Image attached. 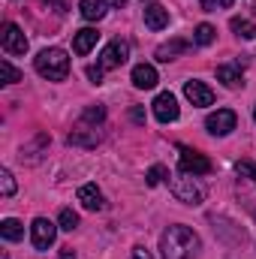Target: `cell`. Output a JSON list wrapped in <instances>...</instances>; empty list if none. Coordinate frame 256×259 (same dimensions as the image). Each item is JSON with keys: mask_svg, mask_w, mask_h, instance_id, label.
I'll use <instances>...</instances> for the list:
<instances>
[{"mask_svg": "<svg viewBox=\"0 0 256 259\" xmlns=\"http://www.w3.org/2000/svg\"><path fill=\"white\" fill-rule=\"evenodd\" d=\"M36 72L42 75V78H49V81H64L66 75H69V55H66L64 49H42L39 55H36Z\"/></svg>", "mask_w": 256, "mask_h": 259, "instance_id": "2", "label": "cell"}, {"mask_svg": "<svg viewBox=\"0 0 256 259\" xmlns=\"http://www.w3.org/2000/svg\"><path fill=\"white\" fill-rule=\"evenodd\" d=\"M12 193H15V178H12L9 169H0V196L9 199Z\"/></svg>", "mask_w": 256, "mask_h": 259, "instance_id": "25", "label": "cell"}, {"mask_svg": "<svg viewBox=\"0 0 256 259\" xmlns=\"http://www.w3.org/2000/svg\"><path fill=\"white\" fill-rule=\"evenodd\" d=\"M133 259H154V256H151V250H145L142 244H136L133 247Z\"/></svg>", "mask_w": 256, "mask_h": 259, "instance_id": "30", "label": "cell"}, {"mask_svg": "<svg viewBox=\"0 0 256 259\" xmlns=\"http://www.w3.org/2000/svg\"><path fill=\"white\" fill-rule=\"evenodd\" d=\"M97 39H100V33H97L94 27H81V30L72 36V52H75L78 58H84V55L97 46Z\"/></svg>", "mask_w": 256, "mask_h": 259, "instance_id": "13", "label": "cell"}, {"mask_svg": "<svg viewBox=\"0 0 256 259\" xmlns=\"http://www.w3.org/2000/svg\"><path fill=\"white\" fill-rule=\"evenodd\" d=\"M184 97L190 100L193 106H211V103H214V91H211L205 81H196V78H190V81L184 84Z\"/></svg>", "mask_w": 256, "mask_h": 259, "instance_id": "10", "label": "cell"}, {"mask_svg": "<svg viewBox=\"0 0 256 259\" xmlns=\"http://www.w3.org/2000/svg\"><path fill=\"white\" fill-rule=\"evenodd\" d=\"M130 58V42L127 39H112L103 52H100V66L103 69H118L124 66Z\"/></svg>", "mask_w": 256, "mask_h": 259, "instance_id": "6", "label": "cell"}, {"mask_svg": "<svg viewBox=\"0 0 256 259\" xmlns=\"http://www.w3.org/2000/svg\"><path fill=\"white\" fill-rule=\"evenodd\" d=\"M81 121H84V124H103V121H106V109H103V106H88L84 115H81Z\"/></svg>", "mask_w": 256, "mask_h": 259, "instance_id": "26", "label": "cell"}, {"mask_svg": "<svg viewBox=\"0 0 256 259\" xmlns=\"http://www.w3.org/2000/svg\"><path fill=\"white\" fill-rule=\"evenodd\" d=\"M0 81H3V84H15V81H21V72L9 64L6 58L0 61Z\"/></svg>", "mask_w": 256, "mask_h": 259, "instance_id": "23", "label": "cell"}, {"mask_svg": "<svg viewBox=\"0 0 256 259\" xmlns=\"http://www.w3.org/2000/svg\"><path fill=\"white\" fill-rule=\"evenodd\" d=\"M0 235H3L6 241H21V238H24V226H21L15 217H6V220L0 223Z\"/></svg>", "mask_w": 256, "mask_h": 259, "instance_id": "19", "label": "cell"}, {"mask_svg": "<svg viewBox=\"0 0 256 259\" xmlns=\"http://www.w3.org/2000/svg\"><path fill=\"white\" fill-rule=\"evenodd\" d=\"M0 46H3L6 55H24L27 52V36H24V30L18 24L6 21L3 24V33H0Z\"/></svg>", "mask_w": 256, "mask_h": 259, "instance_id": "7", "label": "cell"}, {"mask_svg": "<svg viewBox=\"0 0 256 259\" xmlns=\"http://www.w3.org/2000/svg\"><path fill=\"white\" fill-rule=\"evenodd\" d=\"M217 3H220V9H229V6H232L235 0H217Z\"/></svg>", "mask_w": 256, "mask_h": 259, "instance_id": "34", "label": "cell"}, {"mask_svg": "<svg viewBox=\"0 0 256 259\" xmlns=\"http://www.w3.org/2000/svg\"><path fill=\"white\" fill-rule=\"evenodd\" d=\"M66 142H69V145H84V148H94V145L100 142V133H97V127H94V130H72Z\"/></svg>", "mask_w": 256, "mask_h": 259, "instance_id": "18", "label": "cell"}, {"mask_svg": "<svg viewBox=\"0 0 256 259\" xmlns=\"http://www.w3.org/2000/svg\"><path fill=\"white\" fill-rule=\"evenodd\" d=\"M187 49H190V42H187V39H169V42H163V46L157 49V55H154V58H157V61H163V64H169V61H175L178 55H184Z\"/></svg>", "mask_w": 256, "mask_h": 259, "instance_id": "15", "label": "cell"}, {"mask_svg": "<svg viewBox=\"0 0 256 259\" xmlns=\"http://www.w3.org/2000/svg\"><path fill=\"white\" fill-rule=\"evenodd\" d=\"M217 6H220L217 0H202V9H205V12H217Z\"/></svg>", "mask_w": 256, "mask_h": 259, "instance_id": "31", "label": "cell"}, {"mask_svg": "<svg viewBox=\"0 0 256 259\" xmlns=\"http://www.w3.org/2000/svg\"><path fill=\"white\" fill-rule=\"evenodd\" d=\"M166 178H172V175H169V169H166V166H160V163H157V166H151V169H148V175H145L148 187H157V184H163Z\"/></svg>", "mask_w": 256, "mask_h": 259, "instance_id": "22", "label": "cell"}, {"mask_svg": "<svg viewBox=\"0 0 256 259\" xmlns=\"http://www.w3.org/2000/svg\"><path fill=\"white\" fill-rule=\"evenodd\" d=\"M55 238H58V226L49 217H36L30 223V241H33L36 250H49L55 244Z\"/></svg>", "mask_w": 256, "mask_h": 259, "instance_id": "5", "label": "cell"}, {"mask_svg": "<svg viewBox=\"0 0 256 259\" xmlns=\"http://www.w3.org/2000/svg\"><path fill=\"white\" fill-rule=\"evenodd\" d=\"M235 169H238V175H247V178L256 184V163H250V160H238Z\"/></svg>", "mask_w": 256, "mask_h": 259, "instance_id": "27", "label": "cell"}, {"mask_svg": "<svg viewBox=\"0 0 256 259\" xmlns=\"http://www.w3.org/2000/svg\"><path fill=\"white\" fill-rule=\"evenodd\" d=\"M178 166H181V172H190V175H208L214 166H211V160L205 157V154H199V151H193L187 145H178Z\"/></svg>", "mask_w": 256, "mask_h": 259, "instance_id": "4", "label": "cell"}, {"mask_svg": "<svg viewBox=\"0 0 256 259\" xmlns=\"http://www.w3.org/2000/svg\"><path fill=\"white\" fill-rule=\"evenodd\" d=\"M199 175H190V172H175L172 175V181H169V187H172V193L178 202H184V205H199L202 199H205V187L196 181Z\"/></svg>", "mask_w": 256, "mask_h": 259, "instance_id": "3", "label": "cell"}, {"mask_svg": "<svg viewBox=\"0 0 256 259\" xmlns=\"http://www.w3.org/2000/svg\"><path fill=\"white\" fill-rule=\"evenodd\" d=\"M58 223H61V229H64V232H72V229L78 226V214H75L72 208H64V211L58 214Z\"/></svg>", "mask_w": 256, "mask_h": 259, "instance_id": "24", "label": "cell"}, {"mask_svg": "<svg viewBox=\"0 0 256 259\" xmlns=\"http://www.w3.org/2000/svg\"><path fill=\"white\" fill-rule=\"evenodd\" d=\"M145 27H148V30H163V27H169V9L160 6V3L145 6Z\"/></svg>", "mask_w": 256, "mask_h": 259, "instance_id": "12", "label": "cell"}, {"mask_svg": "<svg viewBox=\"0 0 256 259\" xmlns=\"http://www.w3.org/2000/svg\"><path fill=\"white\" fill-rule=\"evenodd\" d=\"M253 121H256V106H253Z\"/></svg>", "mask_w": 256, "mask_h": 259, "instance_id": "35", "label": "cell"}, {"mask_svg": "<svg viewBox=\"0 0 256 259\" xmlns=\"http://www.w3.org/2000/svg\"><path fill=\"white\" fill-rule=\"evenodd\" d=\"M130 118H133L136 124H145V109H142V106H133V109H130Z\"/></svg>", "mask_w": 256, "mask_h": 259, "instance_id": "29", "label": "cell"}, {"mask_svg": "<svg viewBox=\"0 0 256 259\" xmlns=\"http://www.w3.org/2000/svg\"><path fill=\"white\" fill-rule=\"evenodd\" d=\"M238 124V118H235V112L232 109H217V112H211L208 118H205V130L211 133V136H229L232 130Z\"/></svg>", "mask_w": 256, "mask_h": 259, "instance_id": "8", "label": "cell"}, {"mask_svg": "<svg viewBox=\"0 0 256 259\" xmlns=\"http://www.w3.org/2000/svg\"><path fill=\"white\" fill-rule=\"evenodd\" d=\"M229 27H232L238 36H244V39H256V24L253 21H247V18H232Z\"/></svg>", "mask_w": 256, "mask_h": 259, "instance_id": "21", "label": "cell"}, {"mask_svg": "<svg viewBox=\"0 0 256 259\" xmlns=\"http://www.w3.org/2000/svg\"><path fill=\"white\" fill-rule=\"evenodd\" d=\"M217 81H223L226 88H241V84H244L241 66L238 64H220L217 66Z\"/></svg>", "mask_w": 256, "mask_h": 259, "instance_id": "16", "label": "cell"}, {"mask_svg": "<svg viewBox=\"0 0 256 259\" xmlns=\"http://www.w3.org/2000/svg\"><path fill=\"white\" fill-rule=\"evenodd\" d=\"M157 81H160V75H157V69L151 64H136L133 66V84H136L139 91H151V88H157Z\"/></svg>", "mask_w": 256, "mask_h": 259, "instance_id": "11", "label": "cell"}, {"mask_svg": "<svg viewBox=\"0 0 256 259\" xmlns=\"http://www.w3.org/2000/svg\"><path fill=\"white\" fill-rule=\"evenodd\" d=\"M106 6H112V9H124L127 0H106Z\"/></svg>", "mask_w": 256, "mask_h": 259, "instance_id": "32", "label": "cell"}, {"mask_svg": "<svg viewBox=\"0 0 256 259\" xmlns=\"http://www.w3.org/2000/svg\"><path fill=\"white\" fill-rule=\"evenodd\" d=\"M78 202H81L88 211H103V208H106L103 193H100L97 184H84V187H78Z\"/></svg>", "mask_w": 256, "mask_h": 259, "instance_id": "14", "label": "cell"}, {"mask_svg": "<svg viewBox=\"0 0 256 259\" xmlns=\"http://www.w3.org/2000/svg\"><path fill=\"white\" fill-rule=\"evenodd\" d=\"M178 115H181V109H178L175 94H169V91L157 94V100H154V118L160 124H172V121H178Z\"/></svg>", "mask_w": 256, "mask_h": 259, "instance_id": "9", "label": "cell"}, {"mask_svg": "<svg viewBox=\"0 0 256 259\" xmlns=\"http://www.w3.org/2000/svg\"><path fill=\"white\" fill-rule=\"evenodd\" d=\"M61 259H75V253H72V247H61Z\"/></svg>", "mask_w": 256, "mask_h": 259, "instance_id": "33", "label": "cell"}, {"mask_svg": "<svg viewBox=\"0 0 256 259\" xmlns=\"http://www.w3.org/2000/svg\"><path fill=\"white\" fill-rule=\"evenodd\" d=\"M78 12L88 21H100L106 15V0H78Z\"/></svg>", "mask_w": 256, "mask_h": 259, "instance_id": "17", "label": "cell"}, {"mask_svg": "<svg viewBox=\"0 0 256 259\" xmlns=\"http://www.w3.org/2000/svg\"><path fill=\"white\" fill-rule=\"evenodd\" d=\"M103 72H106V69H103L100 64H97V66H88V78H91L94 84H100V81H103Z\"/></svg>", "mask_w": 256, "mask_h": 259, "instance_id": "28", "label": "cell"}, {"mask_svg": "<svg viewBox=\"0 0 256 259\" xmlns=\"http://www.w3.org/2000/svg\"><path fill=\"white\" fill-rule=\"evenodd\" d=\"M214 39H217V30L211 24H196V30H193V42L196 46H211Z\"/></svg>", "mask_w": 256, "mask_h": 259, "instance_id": "20", "label": "cell"}, {"mask_svg": "<svg viewBox=\"0 0 256 259\" xmlns=\"http://www.w3.org/2000/svg\"><path fill=\"white\" fill-rule=\"evenodd\" d=\"M199 250V235L193 232L190 226H169L160 235V253L163 259H193V253Z\"/></svg>", "mask_w": 256, "mask_h": 259, "instance_id": "1", "label": "cell"}]
</instances>
